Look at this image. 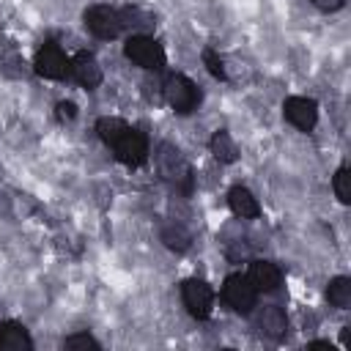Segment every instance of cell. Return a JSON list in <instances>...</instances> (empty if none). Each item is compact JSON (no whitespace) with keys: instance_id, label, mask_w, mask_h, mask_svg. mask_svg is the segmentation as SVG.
<instances>
[{"instance_id":"cell-1","label":"cell","mask_w":351,"mask_h":351,"mask_svg":"<svg viewBox=\"0 0 351 351\" xmlns=\"http://www.w3.org/2000/svg\"><path fill=\"white\" fill-rule=\"evenodd\" d=\"M123 55L145 71H159V69H165V60H167L162 44L145 33H132L129 41L123 44Z\"/></svg>"},{"instance_id":"cell-2","label":"cell","mask_w":351,"mask_h":351,"mask_svg":"<svg viewBox=\"0 0 351 351\" xmlns=\"http://www.w3.org/2000/svg\"><path fill=\"white\" fill-rule=\"evenodd\" d=\"M156 167H159V176L165 181L176 184L184 192L192 189V170H189L186 159L181 156V151L173 143H159V148H156Z\"/></svg>"},{"instance_id":"cell-3","label":"cell","mask_w":351,"mask_h":351,"mask_svg":"<svg viewBox=\"0 0 351 351\" xmlns=\"http://www.w3.org/2000/svg\"><path fill=\"white\" fill-rule=\"evenodd\" d=\"M162 90H165L167 104H170L178 115H189V112L197 110V104H200V90H197V85H195L189 77H184V74H170V77L165 80Z\"/></svg>"},{"instance_id":"cell-4","label":"cell","mask_w":351,"mask_h":351,"mask_svg":"<svg viewBox=\"0 0 351 351\" xmlns=\"http://www.w3.org/2000/svg\"><path fill=\"white\" fill-rule=\"evenodd\" d=\"M181 299H184V307H186V313H189L192 318L206 321V318L211 315L214 291H211V285H208L206 280H197V277L184 280V285H181Z\"/></svg>"},{"instance_id":"cell-5","label":"cell","mask_w":351,"mask_h":351,"mask_svg":"<svg viewBox=\"0 0 351 351\" xmlns=\"http://www.w3.org/2000/svg\"><path fill=\"white\" fill-rule=\"evenodd\" d=\"M85 27L96 38H118L123 33L118 8H110V5H101V3L99 5H90L85 11Z\"/></svg>"},{"instance_id":"cell-6","label":"cell","mask_w":351,"mask_h":351,"mask_svg":"<svg viewBox=\"0 0 351 351\" xmlns=\"http://www.w3.org/2000/svg\"><path fill=\"white\" fill-rule=\"evenodd\" d=\"M110 148L115 151V159L123 162V165H129V167H140V165L148 159V140H145L143 132H137V129H132V126H129Z\"/></svg>"},{"instance_id":"cell-7","label":"cell","mask_w":351,"mask_h":351,"mask_svg":"<svg viewBox=\"0 0 351 351\" xmlns=\"http://www.w3.org/2000/svg\"><path fill=\"white\" fill-rule=\"evenodd\" d=\"M222 299L228 302V307H233L236 313L247 315V313H252V307L258 302V291H255V285L247 277L230 274L225 280V285H222Z\"/></svg>"},{"instance_id":"cell-8","label":"cell","mask_w":351,"mask_h":351,"mask_svg":"<svg viewBox=\"0 0 351 351\" xmlns=\"http://www.w3.org/2000/svg\"><path fill=\"white\" fill-rule=\"evenodd\" d=\"M33 69L38 77H47V80H63L69 77L71 71V60L63 55V49L58 44H44L38 52H36V60H33Z\"/></svg>"},{"instance_id":"cell-9","label":"cell","mask_w":351,"mask_h":351,"mask_svg":"<svg viewBox=\"0 0 351 351\" xmlns=\"http://www.w3.org/2000/svg\"><path fill=\"white\" fill-rule=\"evenodd\" d=\"M282 115L299 132H313L318 123V104L307 96H288L282 104Z\"/></svg>"},{"instance_id":"cell-10","label":"cell","mask_w":351,"mask_h":351,"mask_svg":"<svg viewBox=\"0 0 351 351\" xmlns=\"http://www.w3.org/2000/svg\"><path fill=\"white\" fill-rule=\"evenodd\" d=\"M71 74H74V80L80 82V85H85L88 90H93V88H99L101 85V66H99V60H96V55L93 52H77L74 55V60H71Z\"/></svg>"},{"instance_id":"cell-11","label":"cell","mask_w":351,"mask_h":351,"mask_svg":"<svg viewBox=\"0 0 351 351\" xmlns=\"http://www.w3.org/2000/svg\"><path fill=\"white\" fill-rule=\"evenodd\" d=\"M255 326L261 329V335H266V337H271V340H280V337H285V332H288V318H285L282 307L266 304V307L258 310Z\"/></svg>"},{"instance_id":"cell-12","label":"cell","mask_w":351,"mask_h":351,"mask_svg":"<svg viewBox=\"0 0 351 351\" xmlns=\"http://www.w3.org/2000/svg\"><path fill=\"white\" fill-rule=\"evenodd\" d=\"M247 280L255 285V291H277L280 282H282V271L271 261H252L250 271H247Z\"/></svg>"},{"instance_id":"cell-13","label":"cell","mask_w":351,"mask_h":351,"mask_svg":"<svg viewBox=\"0 0 351 351\" xmlns=\"http://www.w3.org/2000/svg\"><path fill=\"white\" fill-rule=\"evenodd\" d=\"M0 351H33V340L19 321H0Z\"/></svg>"},{"instance_id":"cell-14","label":"cell","mask_w":351,"mask_h":351,"mask_svg":"<svg viewBox=\"0 0 351 351\" xmlns=\"http://www.w3.org/2000/svg\"><path fill=\"white\" fill-rule=\"evenodd\" d=\"M228 206L241 219H258L261 217V203H258V197L247 186H233L228 192Z\"/></svg>"},{"instance_id":"cell-15","label":"cell","mask_w":351,"mask_h":351,"mask_svg":"<svg viewBox=\"0 0 351 351\" xmlns=\"http://www.w3.org/2000/svg\"><path fill=\"white\" fill-rule=\"evenodd\" d=\"M159 236H162L165 247H170V250H176V252H186L189 244H192V233H189L181 222H165L162 230H159Z\"/></svg>"},{"instance_id":"cell-16","label":"cell","mask_w":351,"mask_h":351,"mask_svg":"<svg viewBox=\"0 0 351 351\" xmlns=\"http://www.w3.org/2000/svg\"><path fill=\"white\" fill-rule=\"evenodd\" d=\"M211 154H214L217 162H222V165H233V162L239 159V148H236L233 137H230L225 129L214 132V137H211Z\"/></svg>"},{"instance_id":"cell-17","label":"cell","mask_w":351,"mask_h":351,"mask_svg":"<svg viewBox=\"0 0 351 351\" xmlns=\"http://www.w3.org/2000/svg\"><path fill=\"white\" fill-rule=\"evenodd\" d=\"M326 299H329L332 307L348 310V307H351V280H348V277H335V280H329V285H326Z\"/></svg>"},{"instance_id":"cell-18","label":"cell","mask_w":351,"mask_h":351,"mask_svg":"<svg viewBox=\"0 0 351 351\" xmlns=\"http://www.w3.org/2000/svg\"><path fill=\"white\" fill-rule=\"evenodd\" d=\"M126 129H129V123L121 121V118H99L96 121V132H99V137H101L104 145H112Z\"/></svg>"},{"instance_id":"cell-19","label":"cell","mask_w":351,"mask_h":351,"mask_svg":"<svg viewBox=\"0 0 351 351\" xmlns=\"http://www.w3.org/2000/svg\"><path fill=\"white\" fill-rule=\"evenodd\" d=\"M121 25L123 30H148L154 25V19L148 14H143L140 8H121Z\"/></svg>"},{"instance_id":"cell-20","label":"cell","mask_w":351,"mask_h":351,"mask_svg":"<svg viewBox=\"0 0 351 351\" xmlns=\"http://www.w3.org/2000/svg\"><path fill=\"white\" fill-rule=\"evenodd\" d=\"M332 186H335V195H337V200L340 203H351V173H348V167H340L337 173H335V181H332Z\"/></svg>"},{"instance_id":"cell-21","label":"cell","mask_w":351,"mask_h":351,"mask_svg":"<svg viewBox=\"0 0 351 351\" xmlns=\"http://www.w3.org/2000/svg\"><path fill=\"white\" fill-rule=\"evenodd\" d=\"M203 63H206V69H208V74H211V77H217V80H225V77H228L222 58H219L211 47H206V49H203Z\"/></svg>"},{"instance_id":"cell-22","label":"cell","mask_w":351,"mask_h":351,"mask_svg":"<svg viewBox=\"0 0 351 351\" xmlns=\"http://www.w3.org/2000/svg\"><path fill=\"white\" fill-rule=\"evenodd\" d=\"M63 348H101L96 337H90L88 332H80V335H69L63 340Z\"/></svg>"},{"instance_id":"cell-23","label":"cell","mask_w":351,"mask_h":351,"mask_svg":"<svg viewBox=\"0 0 351 351\" xmlns=\"http://www.w3.org/2000/svg\"><path fill=\"white\" fill-rule=\"evenodd\" d=\"M55 115H58V121H60V123H69V121H74V118H77V104H74V101H58Z\"/></svg>"},{"instance_id":"cell-24","label":"cell","mask_w":351,"mask_h":351,"mask_svg":"<svg viewBox=\"0 0 351 351\" xmlns=\"http://www.w3.org/2000/svg\"><path fill=\"white\" fill-rule=\"evenodd\" d=\"M313 5H315L318 11L332 14V11H340V8L346 5V0H313Z\"/></svg>"},{"instance_id":"cell-25","label":"cell","mask_w":351,"mask_h":351,"mask_svg":"<svg viewBox=\"0 0 351 351\" xmlns=\"http://www.w3.org/2000/svg\"><path fill=\"white\" fill-rule=\"evenodd\" d=\"M310 348H329V351H332V343H329V340H313Z\"/></svg>"}]
</instances>
